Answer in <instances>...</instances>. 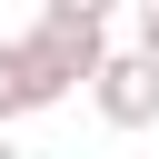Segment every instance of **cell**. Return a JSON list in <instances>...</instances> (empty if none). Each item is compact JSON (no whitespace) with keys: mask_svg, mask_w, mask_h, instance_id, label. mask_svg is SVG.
I'll return each mask as SVG.
<instances>
[{"mask_svg":"<svg viewBox=\"0 0 159 159\" xmlns=\"http://www.w3.org/2000/svg\"><path fill=\"white\" fill-rule=\"evenodd\" d=\"M20 50H30V70L70 99L89 70H99V50H109V20H60V10H40L30 30H20Z\"/></svg>","mask_w":159,"mask_h":159,"instance_id":"obj_1","label":"cell"},{"mask_svg":"<svg viewBox=\"0 0 159 159\" xmlns=\"http://www.w3.org/2000/svg\"><path fill=\"white\" fill-rule=\"evenodd\" d=\"M80 89H89V109L109 129H159V60L149 50H99V70Z\"/></svg>","mask_w":159,"mask_h":159,"instance_id":"obj_2","label":"cell"},{"mask_svg":"<svg viewBox=\"0 0 159 159\" xmlns=\"http://www.w3.org/2000/svg\"><path fill=\"white\" fill-rule=\"evenodd\" d=\"M40 109H60V89L30 70L20 40H0V129H20V119H40Z\"/></svg>","mask_w":159,"mask_h":159,"instance_id":"obj_3","label":"cell"},{"mask_svg":"<svg viewBox=\"0 0 159 159\" xmlns=\"http://www.w3.org/2000/svg\"><path fill=\"white\" fill-rule=\"evenodd\" d=\"M139 50L159 60V0H139Z\"/></svg>","mask_w":159,"mask_h":159,"instance_id":"obj_5","label":"cell"},{"mask_svg":"<svg viewBox=\"0 0 159 159\" xmlns=\"http://www.w3.org/2000/svg\"><path fill=\"white\" fill-rule=\"evenodd\" d=\"M40 10H60V20H109L119 0H40Z\"/></svg>","mask_w":159,"mask_h":159,"instance_id":"obj_4","label":"cell"}]
</instances>
